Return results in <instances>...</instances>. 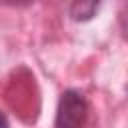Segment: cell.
Here are the masks:
<instances>
[{
  "label": "cell",
  "mask_w": 128,
  "mask_h": 128,
  "mask_svg": "<svg viewBox=\"0 0 128 128\" xmlns=\"http://www.w3.org/2000/svg\"><path fill=\"white\" fill-rule=\"evenodd\" d=\"M88 116V102L78 90H66L56 108L54 128H82Z\"/></svg>",
  "instance_id": "6da1fadb"
},
{
  "label": "cell",
  "mask_w": 128,
  "mask_h": 128,
  "mask_svg": "<svg viewBox=\"0 0 128 128\" xmlns=\"http://www.w3.org/2000/svg\"><path fill=\"white\" fill-rule=\"evenodd\" d=\"M98 2H74L70 6V16L76 22H86L90 18H94V14L98 12Z\"/></svg>",
  "instance_id": "7a4b0ae2"
},
{
  "label": "cell",
  "mask_w": 128,
  "mask_h": 128,
  "mask_svg": "<svg viewBox=\"0 0 128 128\" xmlns=\"http://www.w3.org/2000/svg\"><path fill=\"white\" fill-rule=\"evenodd\" d=\"M0 128H10L8 126V118H6V114L0 110Z\"/></svg>",
  "instance_id": "3957f363"
}]
</instances>
